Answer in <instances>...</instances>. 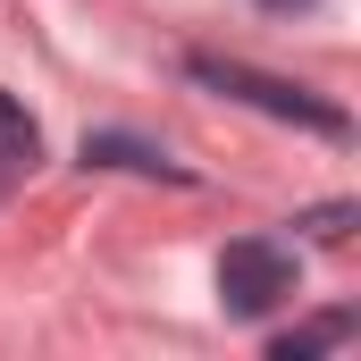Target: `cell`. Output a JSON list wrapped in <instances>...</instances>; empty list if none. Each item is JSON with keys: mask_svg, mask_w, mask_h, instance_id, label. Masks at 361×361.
Instances as JSON below:
<instances>
[{"mask_svg": "<svg viewBox=\"0 0 361 361\" xmlns=\"http://www.w3.org/2000/svg\"><path fill=\"white\" fill-rule=\"evenodd\" d=\"M193 85L227 92V101H244V109H261L277 126H302V135H328V143H345L353 135V118L336 109V101H319L311 85H286V76H261V68H244V59H193Z\"/></svg>", "mask_w": 361, "mask_h": 361, "instance_id": "cell-1", "label": "cell"}, {"mask_svg": "<svg viewBox=\"0 0 361 361\" xmlns=\"http://www.w3.org/2000/svg\"><path fill=\"white\" fill-rule=\"evenodd\" d=\"M294 286H302V261H294L277 235H235V244L219 252V311H227V319H269Z\"/></svg>", "mask_w": 361, "mask_h": 361, "instance_id": "cell-2", "label": "cell"}, {"mask_svg": "<svg viewBox=\"0 0 361 361\" xmlns=\"http://www.w3.org/2000/svg\"><path fill=\"white\" fill-rule=\"evenodd\" d=\"M85 169H126V177H169V185H193L160 152V143H135V135H85Z\"/></svg>", "mask_w": 361, "mask_h": 361, "instance_id": "cell-3", "label": "cell"}, {"mask_svg": "<svg viewBox=\"0 0 361 361\" xmlns=\"http://www.w3.org/2000/svg\"><path fill=\"white\" fill-rule=\"evenodd\" d=\"M42 160V135H34V118L17 109V92H0V169L17 177V169H34Z\"/></svg>", "mask_w": 361, "mask_h": 361, "instance_id": "cell-4", "label": "cell"}, {"mask_svg": "<svg viewBox=\"0 0 361 361\" xmlns=\"http://www.w3.org/2000/svg\"><path fill=\"white\" fill-rule=\"evenodd\" d=\"M328 345H353V311H328V319H311V328L277 336L269 353H277V361H311V353H328Z\"/></svg>", "mask_w": 361, "mask_h": 361, "instance_id": "cell-5", "label": "cell"}, {"mask_svg": "<svg viewBox=\"0 0 361 361\" xmlns=\"http://www.w3.org/2000/svg\"><path fill=\"white\" fill-rule=\"evenodd\" d=\"M294 227H302V235H311V244H353V227H361V210H353V202H319V210H302V219H294Z\"/></svg>", "mask_w": 361, "mask_h": 361, "instance_id": "cell-6", "label": "cell"}, {"mask_svg": "<svg viewBox=\"0 0 361 361\" xmlns=\"http://www.w3.org/2000/svg\"><path fill=\"white\" fill-rule=\"evenodd\" d=\"M261 8H311V0H261Z\"/></svg>", "mask_w": 361, "mask_h": 361, "instance_id": "cell-7", "label": "cell"}]
</instances>
